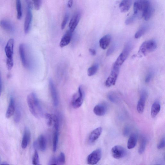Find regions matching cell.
<instances>
[{"label":"cell","mask_w":165,"mask_h":165,"mask_svg":"<svg viewBox=\"0 0 165 165\" xmlns=\"http://www.w3.org/2000/svg\"><path fill=\"white\" fill-rule=\"evenodd\" d=\"M102 152L100 149H97L88 156L87 161L89 164L95 165L98 163L101 158Z\"/></svg>","instance_id":"ba28073f"},{"label":"cell","mask_w":165,"mask_h":165,"mask_svg":"<svg viewBox=\"0 0 165 165\" xmlns=\"http://www.w3.org/2000/svg\"><path fill=\"white\" fill-rule=\"evenodd\" d=\"M165 138L164 137L162 138L160 142L158 143V148L159 149H164L165 147Z\"/></svg>","instance_id":"f35d334b"},{"label":"cell","mask_w":165,"mask_h":165,"mask_svg":"<svg viewBox=\"0 0 165 165\" xmlns=\"http://www.w3.org/2000/svg\"><path fill=\"white\" fill-rule=\"evenodd\" d=\"M50 165H57V164H56L53 163V164H52Z\"/></svg>","instance_id":"7dc6e473"},{"label":"cell","mask_w":165,"mask_h":165,"mask_svg":"<svg viewBox=\"0 0 165 165\" xmlns=\"http://www.w3.org/2000/svg\"><path fill=\"white\" fill-rule=\"evenodd\" d=\"M42 4V1L40 0L34 1L33 2L35 8L37 10H39L40 9Z\"/></svg>","instance_id":"8d00e7d4"},{"label":"cell","mask_w":165,"mask_h":165,"mask_svg":"<svg viewBox=\"0 0 165 165\" xmlns=\"http://www.w3.org/2000/svg\"><path fill=\"white\" fill-rule=\"evenodd\" d=\"M107 110V105L102 103L96 105L94 108L93 111L96 116H102L106 113Z\"/></svg>","instance_id":"9a60e30c"},{"label":"cell","mask_w":165,"mask_h":165,"mask_svg":"<svg viewBox=\"0 0 165 165\" xmlns=\"http://www.w3.org/2000/svg\"><path fill=\"white\" fill-rule=\"evenodd\" d=\"M137 18V15L134 14V15L126 19L125 23L127 25H129L134 23Z\"/></svg>","instance_id":"d590c367"},{"label":"cell","mask_w":165,"mask_h":165,"mask_svg":"<svg viewBox=\"0 0 165 165\" xmlns=\"http://www.w3.org/2000/svg\"><path fill=\"white\" fill-rule=\"evenodd\" d=\"M147 143V139L145 137H143L141 140L140 145L138 153L140 154H143L144 152Z\"/></svg>","instance_id":"83f0119b"},{"label":"cell","mask_w":165,"mask_h":165,"mask_svg":"<svg viewBox=\"0 0 165 165\" xmlns=\"http://www.w3.org/2000/svg\"><path fill=\"white\" fill-rule=\"evenodd\" d=\"M120 66L114 63L112 69L109 77L105 81V86L109 87L115 85L119 75Z\"/></svg>","instance_id":"5b68a950"},{"label":"cell","mask_w":165,"mask_h":165,"mask_svg":"<svg viewBox=\"0 0 165 165\" xmlns=\"http://www.w3.org/2000/svg\"><path fill=\"white\" fill-rule=\"evenodd\" d=\"M149 1H137L134 4V11L135 15H137L138 13L143 11L145 7L150 3Z\"/></svg>","instance_id":"7c38bea8"},{"label":"cell","mask_w":165,"mask_h":165,"mask_svg":"<svg viewBox=\"0 0 165 165\" xmlns=\"http://www.w3.org/2000/svg\"><path fill=\"white\" fill-rule=\"evenodd\" d=\"M27 102L29 110L34 116L38 118L43 116V109L35 93H31L28 95Z\"/></svg>","instance_id":"6da1fadb"},{"label":"cell","mask_w":165,"mask_h":165,"mask_svg":"<svg viewBox=\"0 0 165 165\" xmlns=\"http://www.w3.org/2000/svg\"><path fill=\"white\" fill-rule=\"evenodd\" d=\"M103 128L101 127L93 130L89 137V141L91 143L95 142L99 137L102 132Z\"/></svg>","instance_id":"2e32d148"},{"label":"cell","mask_w":165,"mask_h":165,"mask_svg":"<svg viewBox=\"0 0 165 165\" xmlns=\"http://www.w3.org/2000/svg\"><path fill=\"white\" fill-rule=\"evenodd\" d=\"M85 93L82 86H79L78 92L73 95L71 100L72 107L75 109L81 107L84 101Z\"/></svg>","instance_id":"277c9868"},{"label":"cell","mask_w":165,"mask_h":165,"mask_svg":"<svg viewBox=\"0 0 165 165\" xmlns=\"http://www.w3.org/2000/svg\"><path fill=\"white\" fill-rule=\"evenodd\" d=\"M161 110V105L158 102H155L152 105L151 110L152 117L155 118L158 115Z\"/></svg>","instance_id":"d4e9b609"},{"label":"cell","mask_w":165,"mask_h":165,"mask_svg":"<svg viewBox=\"0 0 165 165\" xmlns=\"http://www.w3.org/2000/svg\"><path fill=\"white\" fill-rule=\"evenodd\" d=\"M111 36L109 34L106 35L100 39L99 42L100 48L103 49H107L111 40Z\"/></svg>","instance_id":"d6986e66"},{"label":"cell","mask_w":165,"mask_h":165,"mask_svg":"<svg viewBox=\"0 0 165 165\" xmlns=\"http://www.w3.org/2000/svg\"><path fill=\"white\" fill-rule=\"evenodd\" d=\"M73 4V1H71V0H70V1H69L67 3V7H68L69 8H71Z\"/></svg>","instance_id":"ee69618b"},{"label":"cell","mask_w":165,"mask_h":165,"mask_svg":"<svg viewBox=\"0 0 165 165\" xmlns=\"http://www.w3.org/2000/svg\"><path fill=\"white\" fill-rule=\"evenodd\" d=\"M49 86L54 105L55 107H57L59 104L57 93L53 80L51 78L49 80Z\"/></svg>","instance_id":"8fae6325"},{"label":"cell","mask_w":165,"mask_h":165,"mask_svg":"<svg viewBox=\"0 0 165 165\" xmlns=\"http://www.w3.org/2000/svg\"><path fill=\"white\" fill-rule=\"evenodd\" d=\"M72 33L69 30L66 31L65 34L63 36L60 42V46L61 48H63L69 45L71 40Z\"/></svg>","instance_id":"ffe728a7"},{"label":"cell","mask_w":165,"mask_h":165,"mask_svg":"<svg viewBox=\"0 0 165 165\" xmlns=\"http://www.w3.org/2000/svg\"><path fill=\"white\" fill-rule=\"evenodd\" d=\"M108 98L110 101L113 103H116L118 100L116 95L113 92L110 93L108 94Z\"/></svg>","instance_id":"836d02e7"},{"label":"cell","mask_w":165,"mask_h":165,"mask_svg":"<svg viewBox=\"0 0 165 165\" xmlns=\"http://www.w3.org/2000/svg\"><path fill=\"white\" fill-rule=\"evenodd\" d=\"M0 26L4 30L8 32L13 31V27L12 25L8 21L2 20L0 21Z\"/></svg>","instance_id":"cb8c5ba5"},{"label":"cell","mask_w":165,"mask_h":165,"mask_svg":"<svg viewBox=\"0 0 165 165\" xmlns=\"http://www.w3.org/2000/svg\"><path fill=\"white\" fill-rule=\"evenodd\" d=\"M1 165H10L7 163H3L1 164Z\"/></svg>","instance_id":"bcb514c9"},{"label":"cell","mask_w":165,"mask_h":165,"mask_svg":"<svg viewBox=\"0 0 165 165\" xmlns=\"http://www.w3.org/2000/svg\"><path fill=\"white\" fill-rule=\"evenodd\" d=\"M99 66L98 64H95L88 68L87 71V75L89 77H91L95 75L98 71Z\"/></svg>","instance_id":"f1b7e54d"},{"label":"cell","mask_w":165,"mask_h":165,"mask_svg":"<svg viewBox=\"0 0 165 165\" xmlns=\"http://www.w3.org/2000/svg\"><path fill=\"white\" fill-rule=\"evenodd\" d=\"M2 92V83L1 74H0V96H1Z\"/></svg>","instance_id":"f6af8a7d"},{"label":"cell","mask_w":165,"mask_h":165,"mask_svg":"<svg viewBox=\"0 0 165 165\" xmlns=\"http://www.w3.org/2000/svg\"><path fill=\"white\" fill-rule=\"evenodd\" d=\"M152 74L151 73L148 74L146 76L145 81L146 83H149L152 79Z\"/></svg>","instance_id":"b9f144b4"},{"label":"cell","mask_w":165,"mask_h":165,"mask_svg":"<svg viewBox=\"0 0 165 165\" xmlns=\"http://www.w3.org/2000/svg\"><path fill=\"white\" fill-rule=\"evenodd\" d=\"M147 96V94L146 91L145 90L142 91L141 92L140 99L138 102L137 106V110L139 113H143L144 110Z\"/></svg>","instance_id":"30bf717a"},{"label":"cell","mask_w":165,"mask_h":165,"mask_svg":"<svg viewBox=\"0 0 165 165\" xmlns=\"http://www.w3.org/2000/svg\"><path fill=\"white\" fill-rule=\"evenodd\" d=\"M69 19V16L68 14H66L63 19L61 25V28L62 30L64 29L65 28L66 24Z\"/></svg>","instance_id":"74e56055"},{"label":"cell","mask_w":165,"mask_h":165,"mask_svg":"<svg viewBox=\"0 0 165 165\" xmlns=\"http://www.w3.org/2000/svg\"><path fill=\"white\" fill-rule=\"evenodd\" d=\"M27 49L26 46L24 44L20 45L19 53L22 64L25 68L29 69L30 67V63Z\"/></svg>","instance_id":"8992f818"},{"label":"cell","mask_w":165,"mask_h":165,"mask_svg":"<svg viewBox=\"0 0 165 165\" xmlns=\"http://www.w3.org/2000/svg\"><path fill=\"white\" fill-rule=\"evenodd\" d=\"M137 140V135L136 134H131L128 141L127 147L129 149H134L136 146Z\"/></svg>","instance_id":"7402d4cb"},{"label":"cell","mask_w":165,"mask_h":165,"mask_svg":"<svg viewBox=\"0 0 165 165\" xmlns=\"http://www.w3.org/2000/svg\"><path fill=\"white\" fill-rule=\"evenodd\" d=\"M32 164L33 165H40L39 156L36 150L35 151L33 156Z\"/></svg>","instance_id":"4dcf8cb0"},{"label":"cell","mask_w":165,"mask_h":165,"mask_svg":"<svg viewBox=\"0 0 165 165\" xmlns=\"http://www.w3.org/2000/svg\"><path fill=\"white\" fill-rule=\"evenodd\" d=\"M111 153L114 158L119 159L125 157L127 154V151L123 147L117 145L112 148Z\"/></svg>","instance_id":"9c48e42d"},{"label":"cell","mask_w":165,"mask_h":165,"mask_svg":"<svg viewBox=\"0 0 165 165\" xmlns=\"http://www.w3.org/2000/svg\"><path fill=\"white\" fill-rule=\"evenodd\" d=\"M115 49V46H113L111 47L108 50L107 52V56H109L111 55L114 51V50Z\"/></svg>","instance_id":"60d3db41"},{"label":"cell","mask_w":165,"mask_h":165,"mask_svg":"<svg viewBox=\"0 0 165 165\" xmlns=\"http://www.w3.org/2000/svg\"><path fill=\"white\" fill-rule=\"evenodd\" d=\"M27 13L24 25V32L26 34L28 33L30 30L32 19L31 10L33 5L31 3H28L27 4Z\"/></svg>","instance_id":"52a82bcc"},{"label":"cell","mask_w":165,"mask_h":165,"mask_svg":"<svg viewBox=\"0 0 165 165\" xmlns=\"http://www.w3.org/2000/svg\"><path fill=\"white\" fill-rule=\"evenodd\" d=\"M65 156L64 154L61 152L59 155L57 161L60 164H64L65 163Z\"/></svg>","instance_id":"e575fe53"},{"label":"cell","mask_w":165,"mask_h":165,"mask_svg":"<svg viewBox=\"0 0 165 165\" xmlns=\"http://www.w3.org/2000/svg\"><path fill=\"white\" fill-rule=\"evenodd\" d=\"M132 1L129 0H124L122 1L119 5V8L122 12L128 11L131 6Z\"/></svg>","instance_id":"603a6c76"},{"label":"cell","mask_w":165,"mask_h":165,"mask_svg":"<svg viewBox=\"0 0 165 165\" xmlns=\"http://www.w3.org/2000/svg\"><path fill=\"white\" fill-rule=\"evenodd\" d=\"M14 121L16 123H18L20 120L21 113L20 110L18 107L16 108L15 111L14 113Z\"/></svg>","instance_id":"1f68e13d"},{"label":"cell","mask_w":165,"mask_h":165,"mask_svg":"<svg viewBox=\"0 0 165 165\" xmlns=\"http://www.w3.org/2000/svg\"><path fill=\"white\" fill-rule=\"evenodd\" d=\"M154 11V8L150 3L143 11L142 16L144 19L146 21L150 19L153 15Z\"/></svg>","instance_id":"5bb4252c"},{"label":"cell","mask_w":165,"mask_h":165,"mask_svg":"<svg viewBox=\"0 0 165 165\" xmlns=\"http://www.w3.org/2000/svg\"><path fill=\"white\" fill-rule=\"evenodd\" d=\"M16 109L15 101L13 97L11 96L9 105L6 113V117L9 118L14 115Z\"/></svg>","instance_id":"e0dca14e"},{"label":"cell","mask_w":165,"mask_h":165,"mask_svg":"<svg viewBox=\"0 0 165 165\" xmlns=\"http://www.w3.org/2000/svg\"><path fill=\"white\" fill-rule=\"evenodd\" d=\"M157 47V42L154 40H151L144 42L138 52L140 56H145L148 53L153 52Z\"/></svg>","instance_id":"3957f363"},{"label":"cell","mask_w":165,"mask_h":165,"mask_svg":"<svg viewBox=\"0 0 165 165\" xmlns=\"http://www.w3.org/2000/svg\"><path fill=\"white\" fill-rule=\"evenodd\" d=\"M147 28L146 27H143L135 33L134 37L136 39H138L141 37L145 32L147 30Z\"/></svg>","instance_id":"f546056e"},{"label":"cell","mask_w":165,"mask_h":165,"mask_svg":"<svg viewBox=\"0 0 165 165\" xmlns=\"http://www.w3.org/2000/svg\"><path fill=\"white\" fill-rule=\"evenodd\" d=\"M16 9L17 11V17L20 20L22 19V4L19 0H17L16 2Z\"/></svg>","instance_id":"4316f807"},{"label":"cell","mask_w":165,"mask_h":165,"mask_svg":"<svg viewBox=\"0 0 165 165\" xmlns=\"http://www.w3.org/2000/svg\"><path fill=\"white\" fill-rule=\"evenodd\" d=\"M31 137L30 130L27 128L24 129L22 143V147L23 149H25L28 145Z\"/></svg>","instance_id":"ac0fdd59"},{"label":"cell","mask_w":165,"mask_h":165,"mask_svg":"<svg viewBox=\"0 0 165 165\" xmlns=\"http://www.w3.org/2000/svg\"><path fill=\"white\" fill-rule=\"evenodd\" d=\"M81 15L80 13H77L75 14L70 20L69 26V30L72 33H73L75 30L78 25L80 19Z\"/></svg>","instance_id":"4fadbf2b"},{"label":"cell","mask_w":165,"mask_h":165,"mask_svg":"<svg viewBox=\"0 0 165 165\" xmlns=\"http://www.w3.org/2000/svg\"><path fill=\"white\" fill-rule=\"evenodd\" d=\"M35 146L39 147L40 150L44 151L46 149V141L45 137L43 135H40L37 140L35 143Z\"/></svg>","instance_id":"44dd1931"},{"label":"cell","mask_w":165,"mask_h":165,"mask_svg":"<svg viewBox=\"0 0 165 165\" xmlns=\"http://www.w3.org/2000/svg\"><path fill=\"white\" fill-rule=\"evenodd\" d=\"M46 123L49 126H51L53 124V116L49 113H46L45 115Z\"/></svg>","instance_id":"d6a6232c"},{"label":"cell","mask_w":165,"mask_h":165,"mask_svg":"<svg viewBox=\"0 0 165 165\" xmlns=\"http://www.w3.org/2000/svg\"><path fill=\"white\" fill-rule=\"evenodd\" d=\"M59 130H55L53 143V150L54 152H56L58 141Z\"/></svg>","instance_id":"484cf974"},{"label":"cell","mask_w":165,"mask_h":165,"mask_svg":"<svg viewBox=\"0 0 165 165\" xmlns=\"http://www.w3.org/2000/svg\"><path fill=\"white\" fill-rule=\"evenodd\" d=\"M130 132V128L128 126H126L124 128L123 130V134L124 136H127Z\"/></svg>","instance_id":"ab89813d"},{"label":"cell","mask_w":165,"mask_h":165,"mask_svg":"<svg viewBox=\"0 0 165 165\" xmlns=\"http://www.w3.org/2000/svg\"><path fill=\"white\" fill-rule=\"evenodd\" d=\"M89 52L93 56H95L96 54V51L94 49H89Z\"/></svg>","instance_id":"7bdbcfd3"},{"label":"cell","mask_w":165,"mask_h":165,"mask_svg":"<svg viewBox=\"0 0 165 165\" xmlns=\"http://www.w3.org/2000/svg\"><path fill=\"white\" fill-rule=\"evenodd\" d=\"M14 46V40L10 39L7 42L5 48L7 57L6 65L7 69L10 70L13 66V55Z\"/></svg>","instance_id":"7a4b0ae2"}]
</instances>
